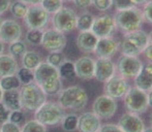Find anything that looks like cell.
<instances>
[{
  "label": "cell",
  "instance_id": "1",
  "mask_svg": "<svg viewBox=\"0 0 152 132\" xmlns=\"http://www.w3.org/2000/svg\"><path fill=\"white\" fill-rule=\"evenodd\" d=\"M33 71L34 83L46 95H56L62 90V82L58 68L47 62H42Z\"/></svg>",
  "mask_w": 152,
  "mask_h": 132
},
{
  "label": "cell",
  "instance_id": "2",
  "mask_svg": "<svg viewBox=\"0 0 152 132\" xmlns=\"http://www.w3.org/2000/svg\"><path fill=\"white\" fill-rule=\"evenodd\" d=\"M88 96L86 91L79 86H72L62 89L58 93L57 103L64 110H81L87 105Z\"/></svg>",
  "mask_w": 152,
  "mask_h": 132
},
{
  "label": "cell",
  "instance_id": "3",
  "mask_svg": "<svg viewBox=\"0 0 152 132\" xmlns=\"http://www.w3.org/2000/svg\"><path fill=\"white\" fill-rule=\"evenodd\" d=\"M144 21L142 10L136 5L122 10H117L114 16V22L117 28L125 33L139 30Z\"/></svg>",
  "mask_w": 152,
  "mask_h": 132
},
{
  "label": "cell",
  "instance_id": "4",
  "mask_svg": "<svg viewBox=\"0 0 152 132\" xmlns=\"http://www.w3.org/2000/svg\"><path fill=\"white\" fill-rule=\"evenodd\" d=\"M149 44V36L145 31L136 30L126 33L121 42V52L123 55L138 57L144 52Z\"/></svg>",
  "mask_w": 152,
  "mask_h": 132
},
{
  "label": "cell",
  "instance_id": "5",
  "mask_svg": "<svg viewBox=\"0 0 152 132\" xmlns=\"http://www.w3.org/2000/svg\"><path fill=\"white\" fill-rule=\"evenodd\" d=\"M22 108L29 112H35L42 103L46 102V94L34 82L23 85L19 91Z\"/></svg>",
  "mask_w": 152,
  "mask_h": 132
},
{
  "label": "cell",
  "instance_id": "6",
  "mask_svg": "<svg viewBox=\"0 0 152 132\" xmlns=\"http://www.w3.org/2000/svg\"><path fill=\"white\" fill-rule=\"evenodd\" d=\"M64 115V108L58 103L46 101L34 112V118L45 126H54L61 122Z\"/></svg>",
  "mask_w": 152,
  "mask_h": 132
},
{
  "label": "cell",
  "instance_id": "7",
  "mask_svg": "<svg viewBox=\"0 0 152 132\" xmlns=\"http://www.w3.org/2000/svg\"><path fill=\"white\" fill-rule=\"evenodd\" d=\"M124 105L128 112L137 115L143 114L149 107L148 94L137 87H132L124 95Z\"/></svg>",
  "mask_w": 152,
  "mask_h": 132
},
{
  "label": "cell",
  "instance_id": "8",
  "mask_svg": "<svg viewBox=\"0 0 152 132\" xmlns=\"http://www.w3.org/2000/svg\"><path fill=\"white\" fill-rule=\"evenodd\" d=\"M77 14L75 10L69 7H62L56 12L53 16L52 23L53 27L60 32H70L76 29L77 24Z\"/></svg>",
  "mask_w": 152,
  "mask_h": 132
},
{
  "label": "cell",
  "instance_id": "9",
  "mask_svg": "<svg viewBox=\"0 0 152 132\" xmlns=\"http://www.w3.org/2000/svg\"><path fill=\"white\" fill-rule=\"evenodd\" d=\"M49 18L50 14L47 12L40 5H31L28 6L24 21L29 29L42 30L48 24Z\"/></svg>",
  "mask_w": 152,
  "mask_h": 132
},
{
  "label": "cell",
  "instance_id": "10",
  "mask_svg": "<svg viewBox=\"0 0 152 132\" xmlns=\"http://www.w3.org/2000/svg\"><path fill=\"white\" fill-rule=\"evenodd\" d=\"M40 44L50 53L61 52L66 44V37L56 29H48L42 32Z\"/></svg>",
  "mask_w": 152,
  "mask_h": 132
},
{
  "label": "cell",
  "instance_id": "11",
  "mask_svg": "<svg viewBox=\"0 0 152 132\" xmlns=\"http://www.w3.org/2000/svg\"><path fill=\"white\" fill-rule=\"evenodd\" d=\"M143 67V63L138 57L122 55L117 63V70L124 78H136Z\"/></svg>",
  "mask_w": 152,
  "mask_h": 132
},
{
  "label": "cell",
  "instance_id": "12",
  "mask_svg": "<svg viewBox=\"0 0 152 132\" xmlns=\"http://www.w3.org/2000/svg\"><path fill=\"white\" fill-rule=\"evenodd\" d=\"M92 110L99 119H110L116 112L117 102L108 95H102L94 100Z\"/></svg>",
  "mask_w": 152,
  "mask_h": 132
},
{
  "label": "cell",
  "instance_id": "13",
  "mask_svg": "<svg viewBox=\"0 0 152 132\" xmlns=\"http://www.w3.org/2000/svg\"><path fill=\"white\" fill-rule=\"evenodd\" d=\"M116 28L114 18L110 15H102L97 18H94L93 24L91 27V32L98 38L108 37L113 33Z\"/></svg>",
  "mask_w": 152,
  "mask_h": 132
},
{
  "label": "cell",
  "instance_id": "14",
  "mask_svg": "<svg viewBox=\"0 0 152 132\" xmlns=\"http://www.w3.org/2000/svg\"><path fill=\"white\" fill-rule=\"evenodd\" d=\"M129 89L127 81L122 76L114 75L104 83V92L106 95L112 98H122Z\"/></svg>",
  "mask_w": 152,
  "mask_h": 132
},
{
  "label": "cell",
  "instance_id": "15",
  "mask_svg": "<svg viewBox=\"0 0 152 132\" xmlns=\"http://www.w3.org/2000/svg\"><path fill=\"white\" fill-rule=\"evenodd\" d=\"M22 27L14 20H4L0 27V40L5 44L19 40L22 36Z\"/></svg>",
  "mask_w": 152,
  "mask_h": 132
},
{
  "label": "cell",
  "instance_id": "16",
  "mask_svg": "<svg viewBox=\"0 0 152 132\" xmlns=\"http://www.w3.org/2000/svg\"><path fill=\"white\" fill-rule=\"evenodd\" d=\"M116 65L111 58H98L95 61L94 78L102 83H106L112 76L115 75Z\"/></svg>",
  "mask_w": 152,
  "mask_h": 132
},
{
  "label": "cell",
  "instance_id": "17",
  "mask_svg": "<svg viewBox=\"0 0 152 132\" xmlns=\"http://www.w3.org/2000/svg\"><path fill=\"white\" fill-rule=\"evenodd\" d=\"M119 49V44L111 36L98 38V41L93 52L98 58H111Z\"/></svg>",
  "mask_w": 152,
  "mask_h": 132
},
{
  "label": "cell",
  "instance_id": "18",
  "mask_svg": "<svg viewBox=\"0 0 152 132\" xmlns=\"http://www.w3.org/2000/svg\"><path fill=\"white\" fill-rule=\"evenodd\" d=\"M75 65V72L76 76L82 78V80H90L94 78V67H95V61L88 56L80 57Z\"/></svg>",
  "mask_w": 152,
  "mask_h": 132
},
{
  "label": "cell",
  "instance_id": "19",
  "mask_svg": "<svg viewBox=\"0 0 152 132\" xmlns=\"http://www.w3.org/2000/svg\"><path fill=\"white\" fill-rule=\"evenodd\" d=\"M119 127L123 132H143L145 129V125L139 115L127 112L124 114L118 122Z\"/></svg>",
  "mask_w": 152,
  "mask_h": 132
},
{
  "label": "cell",
  "instance_id": "20",
  "mask_svg": "<svg viewBox=\"0 0 152 132\" xmlns=\"http://www.w3.org/2000/svg\"><path fill=\"white\" fill-rule=\"evenodd\" d=\"M100 125V119L93 112H83L78 117V129L80 132H97Z\"/></svg>",
  "mask_w": 152,
  "mask_h": 132
},
{
  "label": "cell",
  "instance_id": "21",
  "mask_svg": "<svg viewBox=\"0 0 152 132\" xmlns=\"http://www.w3.org/2000/svg\"><path fill=\"white\" fill-rule=\"evenodd\" d=\"M136 87L145 92L152 90V63L143 65L142 69L134 78Z\"/></svg>",
  "mask_w": 152,
  "mask_h": 132
},
{
  "label": "cell",
  "instance_id": "22",
  "mask_svg": "<svg viewBox=\"0 0 152 132\" xmlns=\"http://www.w3.org/2000/svg\"><path fill=\"white\" fill-rule=\"evenodd\" d=\"M98 37H96L91 31H82L77 37V46L81 51L86 53H91L94 51Z\"/></svg>",
  "mask_w": 152,
  "mask_h": 132
},
{
  "label": "cell",
  "instance_id": "23",
  "mask_svg": "<svg viewBox=\"0 0 152 132\" xmlns=\"http://www.w3.org/2000/svg\"><path fill=\"white\" fill-rule=\"evenodd\" d=\"M19 69L18 62L12 55H0V78L15 75Z\"/></svg>",
  "mask_w": 152,
  "mask_h": 132
},
{
  "label": "cell",
  "instance_id": "24",
  "mask_svg": "<svg viewBox=\"0 0 152 132\" xmlns=\"http://www.w3.org/2000/svg\"><path fill=\"white\" fill-rule=\"evenodd\" d=\"M1 102L10 110V112H12V110H22V105H21V100H20V94H19L18 90L5 91V92H3Z\"/></svg>",
  "mask_w": 152,
  "mask_h": 132
},
{
  "label": "cell",
  "instance_id": "25",
  "mask_svg": "<svg viewBox=\"0 0 152 132\" xmlns=\"http://www.w3.org/2000/svg\"><path fill=\"white\" fill-rule=\"evenodd\" d=\"M22 65L24 68L30 69L33 71L34 69L38 67V65L42 62V57L38 53L34 52V51H30V52H25L22 55Z\"/></svg>",
  "mask_w": 152,
  "mask_h": 132
},
{
  "label": "cell",
  "instance_id": "26",
  "mask_svg": "<svg viewBox=\"0 0 152 132\" xmlns=\"http://www.w3.org/2000/svg\"><path fill=\"white\" fill-rule=\"evenodd\" d=\"M93 21H94L93 15L88 12H85L83 14H81L79 17H77L76 28L80 32H82V31H90L92 24H93Z\"/></svg>",
  "mask_w": 152,
  "mask_h": 132
},
{
  "label": "cell",
  "instance_id": "27",
  "mask_svg": "<svg viewBox=\"0 0 152 132\" xmlns=\"http://www.w3.org/2000/svg\"><path fill=\"white\" fill-rule=\"evenodd\" d=\"M21 83L19 81V78H17V75H8V76H3L0 78V87L3 90V92L5 91H15L18 90L21 87Z\"/></svg>",
  "mask_w": 152,
  "mask_h": 132
},
{
  "label": "cell",
  "instance_id": "28",
  "mask_svg": "<svg viewBox=\"0 0 152 132\" xmlns=\"http://www.w3.org/2000/svg\"><path fill=\"white\" fill-rule=\"evenodd\" d=\"M78 117L75 114H68L64 115L63 119L61 121V126L63 130L67 132L76 131L78 129Z\"/></svg>",
  "mask_w": 152,
  "mask_h": 132
},
{
  "label": "cell",
  "instance_id": "29",
  "mask_svg": "<svg viewBox=\"0 0 152 132\" xmlns=\"http://www.w3.org/2000/svg\"><path fill=\"white\" fill-rule=\"evenodd\" d=\"M28 9V5L25 4L21 0H16V1L12 2L10 6V10L12 15L17 19H24L25 15Z\"/></svg>",
  "mask_w": 152,
  "mask_h": 132
},
{
  "label": "cell",
  "instance_id": "30",
  "mask_svg": "<svg viewBox=\"0 0 152 132\" xmlns=\"http://www.w3.org/2000/svg\"><path fill=\"white\" fill-rule=\"evenodd\" d=\"M59 75L61 78L64 80H72L76 76V72H75V65L72 62L66 60L62 65L58 67Z\"/></svg>",
  "mask_w": 152,
  "mask_h": 132
},
{
  "label": "cell",
  "instance_id": "31",
  "mask_svg": "<svg viewBox=\"0 0 152 132\" xmlns=\"http://www.w3.org/2000/svg\"><path fill=\"white\" fill-rule=\"evenodd\" d=\"M21 130H22V132H48L47 131V126L42 125V123L36 121L35 119L25 123Z\"/></svg>",
  "mask_w": 152,
  "mask_h": 132
},
{
  "label": "cell",
  "instance_id": "32",
  "mask_svg": "<svg viewBox=\"0 0 152 132\" xmlns=\"http://www.w3.org/2000/svg\"><path fill=\"white\" fill-rule=\"evenodd\" d=\"M62 3L61 0H42L39 5L49 14H55L62 7Z\"/></svg>",
  "mask_w": 152,
  "mask_h": 132
},
{
  "label": "cell",
  "instance_id": "33",
  "mask_svg": "<svg viewBox=\"0 0 152 132\" xmlns=\"http://www.w3.org/2000/svg\"><path fill=\"white\" fill-rule=\"evenodd\" d=\"M8 52H10V55H12V56H14V57L22 56V55L26 52V44L20 39L16 40V41L10 44Z\"/></svg>",
  "mask_w": 152,
  "mask_h": 132
},
{
  "label": "cell",
  "instance_id": "34",
  "mask_svg": "<svg viewBox=\"0 0 152 132\" xmlns=\"http://www.w3.org/2000/svg\"><path fill=\"white\" fill-rule=\"evenodd\" d=\"M16 75L22 85H27V84H30V83L34 82L33 71L30 69H27V68H24V67L19 68Z\"/></svg>",
  "mask_w": 152,
  "mask_h": 132
},
{
  "label": "cell",
  "instance_id": "35",
  "mask_svg": "<svg viewBox=\"0 0 152 132\" xmlns=\"http://www.w3.org/2000/svg\"><path fill=\"white\" fill-rule=\"evenodd\" d=\"M65 61V56L61 52H52L47 57V63H49L50 65L54 66L56 68H58L59 66L63 64Z\"/></svg>",
  "mask_w": 152,
  "mask_h": 132
},
{
  "label": "cell",
  "instance_id": "36",
  "mask_svg": "<svg viewBox=\"0 0 152 132\" xmlns=\"http://www.w3.org/2000/svg\"><path fill=\"white\" fill-rule=\"evenodd\" d=\"M42 30H35V29H29V31L26 34V40L31 44H40L42 41Z\"/></svg>",
  "mask_w": 152,
  "mask_h": 132
},
{
  "label": "cell",
  "instance_id": "37",
  "mask_svg": "<svg viewBox=\"0 0 152 132\" xmlns=\"http://www.w3.org/2000/svg\"><path fill=\"white\" fill-rule=\"evenodd\" d=\"M8 121L14 124L17 125H21L23 122H24V114H23L22 110H12L10 114V118H8Z\"/></svg>",
  "mask_w": 152,
  "mask_h": 132
},
{
  "label": "cell",
  "instance_id": "38",
  "mask_svg": "<svg viewBox=\"0 0 152 132\" xmlns=\"http://www.w3.org/2000/svg\"><path fill=\"white\" fill-rule=\"evenodd\" d=\"M92 4L100 12L108 10L112 6V0H92Z\"/></svg>",
  "mask_w": 152,
  "mask_h": 132
},
{
  "label": "cell",
  "instance_id": "39",
  "mask_svg": "<svg viewBox=\"0 0 152 132\" xmlns=\"http://www.w3.org/2000/svg\"><path fill=\"white\" fill-rule=\"evenodd\" d=\"M0 130H1V132H22L20 128V125L14 124V123L10 122V121L2 123Z\"/></svg>",
  "mask_w": 152,
  "mask_h": 132
},
{
  "label": "cell",
  "instance_id": "40",
  "mask_svg": "<svg viewBox=\"0 0 152 132\" xmlns=\"http://www.w3.org/2000/svg\"><path fill=\"white\" fill-rule=\"evenodd\" d=\"M112 5H114L117 10H122L132 7L134 6V4L132 0H112Z\"/></svg>",
  "mask_w": 152,
  "mask_h": 132
},
{
  "label": "cell",
  "instance_id": "41",
  "mask_svg": "<svg viewBox=\"0 0 152 132\" xmlns=\"http://www.w3.org/2000/svg\"><path fill=\"white\" fill-rule=\"evenodd\" d=\"M97 132H123V130L119 127V125L108 123V124L100 125Z\"/></svg>",
  "mask_w": 152,
  "mask_h": 132
},
{
  "label": "cell",
  "instance_id": "42",
  "mask_svg": "<svg viewBox=\"0 0 152 132\" xmlns=\"http://www.w3.org/2000/svg\"><path fill=\"white\" fill-rule=\"evenodd\" d=\"M142 12L145 20L152 24V0H149L148 2L144 4V8H143Z\"/></svg>",
  "mask_w": 152,
  "mask_h": 132
},
{
  "label": "cell",
  "instance_id": "43",
  "mask_svg": "<svg viewBox=\"0 0 152 132\" xmlns=\"http://www.w3.org/2000/svg\"><path fill=\"white\" fill-rule=\"evenodd\" d=\"M10 110L0 101V124L8 121V118H10Z\"/></svg>",
  "mask_w": 152,
  "mask_h": 132
},
{
  "label": "cell",
  "instance_id": "44",
  "mask_svg": "<svg viewBox=\"0 0 152 132\" xmlns=\"http://www.w3.org/2000/svg\"><path fill=\"white\" fill-rule=\"evenodd\" d=\"M75 5L80 9H86L92 4V0H72Z\"/></svg>",
  "mask_w": 152,
  "mask_h": 132
},
{
  "label": "cell",
  "instance_id": "45",
  "mask_svg": "<svg viewBox=\"0 0 152 132\" xmlns=\"http://www.w3.org/2000/svg\"><path fill=\"white\" fill-rule=\"evenodd\" d=\"M12 0H0V16L10 9Z\"/></svg>",
  "mask_w": 152,
  "mask_h": 132
},
{
  "label": "cell",
  "instance_id": "46",
  "mask_svg": "<svg viewBox=\"0 0 152 132\" xmlns=\"http://www.w3.org/2000/svg\"><path fill=\"white\" fill-rule=\"evenodd\" d=\"M143 53H144V56L146 57L147 60L152 62V44L149 42V44L146 46V49H145Z\"/></svg>",
  "mask_w": 152,
  "mask_h": 132
},
{
  "label": "cell",
  "instance_id": "47",
  "mask_svg": "<svg viewBox=\"0 0 152 132\" xmlns=\"http://www.w3.org/2000/svg\"><path fill=\"white\" fill-rule=\"evenodd\" d=\"M21 1H23L27 5L31 6V5H39L42 0H21Z\"/></svg>",
  "mask_w": 152,
  "mask_h": 132
},
{
  "label": "cell",
  "instance_id": "48",
  "mask_svg": "<svg viewBox=\"0 0 152 132\" xmlns=\"http://www.w3.org/2000/svg\"><path fill=\"white\" fill-rule=\"evenodd\" d=\"M149 0H132V2L134 5H143V4H145Z\"/></svg>",
  "mask_w": 152,
  "mask_h": 132
},
{
  "label": "cell",
  "instance_id": "49",
  "mask_svg": "<svg viewBox=\"0 0 152 132\" xmlns=\"http://www.w3.org/2000/svg\"><path fill=\"white\" fill-rule=\"evenodd\" d=\"M147 94H148V105L152 107V90L147 92Z\"/></svg>",
  "mask_w": 152,
  "mask_h": 132
},
{
  "label": "cell",
  "instance_id": "50",
  "mask_svg": "<svg viewBox=\"0 0 152 132\" xmlns=\"http://www.w3.org/2000/svg\"><path fill=\"white\" fill-rule=\"evenodd\" d=\"M3 51H4V44L0 40V55L3 54Z\"/></svg>",
  "mask_w": 152,
  "mask_h": 132
},
{
  "label": "cell",
  "instance_id": "51",
  "mask_svg": "<svg viewBox=\"0 0 152 132\" xmlns=\"http://www.w3.org/2000/svg\"><path fill=\"white\" fill-rule=\"evenodd\" d=\"M143 132H152V126H150V127H147V128H145L144 130H143Z\"/></svg>",
  "mask_w": 152,
  "mask_h": 132
},
{
  "label": "cell",
  "instance_id": "52",
  "mask_svg": "<svg viewBox=\"0 0 152 132\" xmlns=\"http://www.w3.org/2000/svg\"><path fill=\"white\" fill-rule=\"evenodd\" d=\"M148 36H149V42L152 44V31L150 32V34H148Z\"/></svg>",
  "mask_w": 152,
  "mask_h": 132
},
{
  "label": "cell",
  "instance_id": "53",
  "mask_svg": "<svg viewBox=\"0 0 152 132\" xmlns=\"http://www.w3.org/2000/svg\"><path fill=\"white\" fill-rule=\"evenodd\" d=\"M2 95H3V90H2L1 87H0V101H1V99H2Z\"/></svg>",
  "mask_w": 152,
  "mask_h": 132
},
{
  "label": "cell",
  "instance_id": "54",
  "mask_svg": "<svg viewBox=\"0 0 152 132\" xmlns=\"http://www.w3.org/2000/svg\"><path fill=\"white\" fill-rule=\"evenodd\" d=\"M149 121H150V124H151V126H152V112L150 114V116H149Z\"/></svg>",
  "mask_w": 152,
  "mask_h": 132
},
{
  "label": "cell",
  "instance_id": "55",
  "mask_svg": "<svg viewBox=\"0 0 152 132\" xmlns=\"http://www.w3.org/2000/svg\"><path fill=\"white\" fill-rule=\"evenodd\" d=\"M2 22H3V20H2V18L0 17V27H1V25H2Z\"/></svg>",
  "mask_w": 152,
  "mask_h": 132
},
{
  "label": "cell",
  "instance_id": "56",
  "mask_svg": "<svg viewBox=\"0 0 152 132\" xmlns=\"http://www.w3.org/2000/svg\"><path fill=\"white\" fill-rule=\"evenodd\" d=\"M62 2H69V1H72V0H61Z\"/></svg>",
  "mask_w": 152,
  "mask_h": 132
},
{
  "label": "cell",
  "instance_id": "57",
  "mask_svg": "<svg viewBox=\"0 0 152 132\" xmlns=\"http://www.w3.org/2000/svg\"><path fill=\"white\" fill-rule=\"evenodd\" d=\"M0 132H1V130H0Z\"/></svg>",
  "mask_w": 152,
  "mask_h": 132
}]
</instances>
